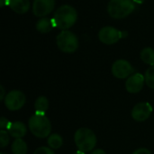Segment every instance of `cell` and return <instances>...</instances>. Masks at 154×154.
I'll return each mask as SVG.
<instances>
[{
  "mask_svg": "<svg viewBox=\"0 0 154 154\" xmlns=\"http://www.w3.org/2000/svg\"><path fill=\"white\" fill-rule=\"evenodd\" d=\"M9 4V0H0V5L1 7L5 6V5H8Z\"/></svg>",
  "mask_w": 154,
  "mask_h": 154,
  "instance_id": "obj_26",
  "label": "cell"
},
{
  "mask_svg": "<svg viewBox=\"0 0 154 154\" xmlns=\"http://www.w3.org/2000/svg\"><path fill=\"white\" fill-rule=\"evenodd\" d=\"M0 91H1L0 100H1V101H4V100H5V89H4V87H3L2 85L0 86Z\"/></svg>",
  "mask_w": 154,
  "mask_h": 154,
  "instance_id": "obj_24",
  "label": "cell"
},
{
  "mask_svg": "<svg viewBox=\"0 0 154 154\" xmlns=\"http://www.w3.org/2000/svg\"><path fill=\"white\" fill-rule=\"evenodd\" d=\"M55 6V0H34L32 4L33 15L38 17H44L51 14Z\"/></svg>",
  "mask_w": 154,
  "mask_h": 154,
  "instance_id": "obj_9",
  "label": "cell"
},
{
  "mask_svg": "<svg viewBox=\"0 0 154 154\" xmlns=\"http://www.w3.org/2000/svg\"><path fill=\"white\" fill-rule=\"evenodd\" d=\"M25 100L26 98L23 93L18 90H14L5 95L4 103L9 111H18L24 105Z\"/></svg>",
  "mask_w": 154,
  "mask_h": 154,
  "instance_id": "obj_6",
  "label": "cell"
},
{
  "mask_svg": "<svg viewBox=\"0 0 154 154\" xmlns=\"http://www.w3.org/2000/svg\"><path fill=\"white\" fill-rule=\"evenodd\" d=\"M98 38L105 44H114L122 38V32L113 26H105L99 31Z\"/></svg>",
  "mask_w": 154,
  "mask_h": 154,
  "instance_id": "obj_8",
  "label": "cell"
},
{
  "mask_svg": "<svg viewBox=\"0 0 154 154\" xmlns=\"http://www.w3.org/2000/svg\"><path fill=\"white\" fill-rule=\"evenodd\" d=\"M134 73V68L131 64L124 59L116 60L112 65V74L118 79H125L130 77Z\"/></svg>",
  "mask_w": 154,
  "mask_h": 154,
  "instance_id": "obj_7",
  "label": "cell"
},
{
  "mask_svg": "<svg viewBox=\"0 0 154 154\" xmlns=\"http://www.w3.org/2000/svg\"><path fill=\"white\" fill-rule=\"evenodd\" d=\"M35 27L38 32H40L42 34H47V33L51 32L55 27V25L53 24L52 18L51 19L49 17H42L37 21Z\"/></svg>",
  "mask_w": 154,
  "mask_h": 154,
  "instance_id": "obj_14",
  "label": "cell"
},
{
  "mask_svg": "<svg viewBox=\"0 0 154 154\" xmlns=\"http://www.w3.org/2000/svg\"><path fill=\"white\" fill-rule=\"evenodd\" d=\"M9 124H10V123L5 117H1V119H0V128L2 130H4L5 128L7 129L8 126H9Z\"/></svg>",
  "mask_w": 154,
  "mask_h": 154,
  "instance_id": "obj_22",
  "label": "cell"
},
{
  "mask_svg": "<svg viewBox=\"0 0 154 154\" xmlns=\"http://www.w3.org/2000/svg\"><path fill=\"white\" fill-rule=\"evenodd\" d=\"M31 133L37 138H46L51 132V124L45 114H33L28 122Z\"/></svg>",
  "mask_w": 154,
  "mask_h": 154,
  "instance_id": "obj_2",
  "label": "cell"
},
{
  "mask_svg": "<svg viewBox=\"0 0 154 154\" xmlns=\"http://www.w3.org/2000/svg\"><path fill=\"white\" fill-rule=\"evenodd\" d=\"M132 154H152V152L148 150V149H145V148H140L136 151H134Z\"/></svg>",
  "mask_w": 154,
  "mask_h": 154,
  "instance_id": "obj_23",
  "label": "cell"
},
{
  "mask_svg": "<svg viewBox=\"0 0 154 154\" xmlns=\"http://www.w3.org/2000/svg\"><path fill=\"white\" fill-rule=\"evenodd\" d=\"M152 113V106L147 103H137L133 111H132V117L136 122H144L146 121Z\"/></svg>",
  "mask_w": 154,
  "mask_h": 154,
  "instance_id": "obj_10",
  "label": "cell"
},
{
  "mask_svg": "<svg viewBox=\"0 0 154 154\" xmlns=\"http://www.w3.org/2000/svg\"><path fill=\"white\" fill-rule=\"evenodd\" d=\"M33 154H54V152L50 147H39L35 150Z\"/></svg>",
  "mask_w": 154,
  "mask_h": 154,
  "instance_id": "obj_21",
  "label": "cell"
},
{
  "mask_svg": "<svg viewBox=\"0 0 154 154\" xmlns=\"http://www.w3.org/2000/svg\"><path fill=\"white\" fill-rule=\"evenodd\" d=\"M1 154H5V153H1Z\"/></svg>",
  "mask_w": 154,
  "mask_h": 154,
  "instance_id": "obj_29",
  "label": "cell"
},
{
  "mask_svg": "<svg viewBox=\"0 0 154 154\" xmlns=\"http://www.w3.org/2000/svg\"><path fill=\"white\" fill-rule=\"evenodd\" d=\"M74 141L79 151L82 152L92 151L97 144V137L95 133L88 128L79 129L75 133Z\"/></svg>",
  "mask_w": 154,
  "mask_h": 154,
  "instance_id": "obj_4",
  "label": "cell"
},
{
  "mask_svg": "<svg viewBox=\"0 0 154 154\" xmlns=\"http://www.w3.org/2000/svg\"><path fill=\"white\" fill-rule=\"evenodd\" d=\"M35 113L44 114L49 108V101L45 96H40L36 99L34 103Z\"/></svg>",
  "mask_w": 154,
  "mask_h": 154,
  "instance_id": "obj_15",
  "label": "cell"
},
{
  "mask_svg": "<svg viewBox=\"0 0 154 154\" xmlns=\"http://www.w3.org/2000/svg\"><path fill=\"white\" fill-rule=\"evenodd\" d=\"M8 5L17 14H25L30 8V0H9Z\"/></svg>",
  "mask_w": 154,
  "mask_h": 154,
  "instance_id": "obj_13",
  "label": "cell"
},
{
  "mask_svg": "<svg viewBox=\"0 0 154 154\" xmlns=\"http://www.w3.org/2000/svg\"><path fill=\"white\" fill-rule=\"evenodd\" d=\"M63 144V139L57 133L51 134L48 137V145L51 149H60Z\"/></svg>",
  "mask_w": 154,
  "mask_h": 154,
  "instance_id": "obj_18",
  "label": "cell"
},
{
  "mask_svg": "<svg viewBox=\"0 0 154 154\" xmlns=\"http://www.w3.org/2000/svg\"><path fill=\"white\" fill-rule=\"evenodd\" d=\"M7 131L12 137L15 139H22L26 134L27 128L23 123L14 122V123H10Z\"/></svg>",
  "mask_w": 154,
  "mask_h": 154,
  "instance_id": "obj_12",
  "label": "cell"
},
{
  "mask_svg": "<svg viewBox=\"0 0 154 154\" xmlns=\"http://www.w3.org/2000/svg\"><path fill=\"white\" fill-rule=\"evenodd\" d=\"M135 3H138V4H142L143 2H144V0H134Z\"/></svg>",
  "mask_w": 154,
  "mask_h": 154,
  "instance_id": "obj_27",
  "label": "cell"
},
{
  "mask_svg": "<svg viewBox=\"0 0 154 154\" xmlns=\"http://www.w3.org/2000/svg\"><path fill=\"white\" fill-rule=\"evenodd\" d=\"M28 152V147L23 139H15L12 144L13 154H26Z\"/></svg>",
  "mask_w": 154,
  "mask_h": 154,
  "instance_id": "obj_16",
  "label": "cell"
},
{
  "mask_svg": "<svg viewBox=\"0 0 154 154\" xmlns=\"http://www.w3.org/2000/svg\"><path fill=\"white\" fill-rule=\"evenodd\" d=\"M56 43L59 49L67 54L76 52L79 45L77 35L69 30L61 31L56 37Z\"/></svg>",
  "mask_w": 154,
  "mask_h": 154,
  "instance_id": "obj_5",
  "label": "cell"
},
{
  "mask_svg": "<svg viewBox=\"0 0 154 154\" xmlns=\"http://www.w3.org/2000/svg\"><path fill=\"white\" fill-rule=\"evenodd\" d=\"M144 78L146 84L150 88L154 89V66H151L150 68L147 69L144 74Z\"/></svg>",
  "mask_w": 154,
  "mask_h": 154,
  "instance_id": "obj_19",
  "label": "cell"
},
{
  "mask_svg": "<svg viewBox=\"0 0 154 154\" xmlns=\"http://www.w3.org/2000/svg\"><path fill=\"white\" fill-rule=\"evenodd\" d=\"M78 19V13L74 7L69 5L60 6L54 13L52 21L55 27L60 30H68L73 26Z\"/></svg>",
  "mask_w": 154,
  "mask_h": 154,
  "instance_id": "obj_1",
  "label": "cell"
},
{
  "mask_svg": "<svg viewBox=\"0 0 154 154\" xmlns=\"http://www.w3.org/2000/svg\"><path fill=\"white\" fill-rule=\"evenodd\" d=\"M74 154H85V152H80V151H79V152H75Z\"/></svg>",
  "mask_w": 154,
  "mask_h": 154,
  "instance_id": "obj_28",
  "label": "cell"
},
{
  "mask_svg": "<svg viewBox=\"0 0 154 154\" xmlns=\"http://www.w3.org/2000/svg\"><path fill=\"white\" fill-rule=\"evenodd\" d=\"M141 58L145 64L151 66H154V49L151 47H146L143 49L141 52Z\"/></svg>",
  "mask_w": 154,
  "mask_h": 154,
  "instance_id": "obj_17",
  "label": "cell"
},
{
  "mask_svg": "<svg viewBox=\"0 0 154 154\" xmlns=\"http://www.w3.org/2000/svg\"><path fill=\"white\" fill-rule=\"evenodd\" d=\"M91 154H106V152L101 149H97V150H95Z\"/></svg>",
  "mask_w": 154,
  "mask_h": 154,
  "instance_id": "obj_25",
  "label": "cell"
},
{
  "mask_svg": "<svg viewBox=\"0 0 154 154\" xmlns=\"http://www.w3.org/2000/svg\"><path fill=\"white\" fill-rule=\"evenodd\" d=\"M144 82V76L140 73H136L127 78L125 82V88L130 93H137L143 88Z\"/></svg>",
  "mask_w": 154,
  "mask_h": 154,
  "instance_id": "obj_11",
  "label": "cell"
},
{
  "mask_svg": "<svg viewBox=\"0 0 154 154\" xmlns=\"http://www.w3.org/2000/svg\"><path fill=\"white\" fill-rule=\"evenodd\" d=\"M0 143H1L2 148H5L9 143L8 132H6L5 130H1V132H0Z\"/></svg>",
  "mask_w": 154,
  "mask_h": 154,
  "instance_id": "obj_20",
  "label": "cell"
},
{
  "mask_svg": "<svg viewBox=\"0 0 154 154\" xmlns=\"http://www.w3.org/2000/svg\"><path fill=\"white\" fill-rule=\"evenodd\" d=\"M134 10L133 0H110L107 5L108 15L115 19H123Z\"/></svg>",
  "mask_w": 154,
  "mask_h": 154,
  "instance_id": "obj_3",
  "label": "cell"
}]
</instances>
